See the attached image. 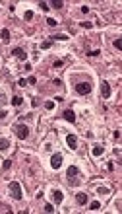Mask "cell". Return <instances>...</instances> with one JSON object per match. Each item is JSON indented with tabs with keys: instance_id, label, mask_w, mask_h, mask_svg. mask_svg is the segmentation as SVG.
<instances>
[{
	"instance_id": "obj_13",
	"label": "cell",
	"mask_w": 122,
	"mask_h": 214,
	"mask_svg": "<svg viewBox=\"0 0 122 214\" xmlns=\"http://www.w3.org/2000/svg\"><path fill=\"white\" fill-rule=\"evenodd\" d=\"M103 146H93V150H91V154H93V156H101V154H103Z\"/></svg>"
},
{
	"instance_id": "obj_22",
	"label": "cell",
	"mask_w": 122,
	"mask_h": 214,
	"mask_svg": "<svg viewBox=\"0 0 122 214\" xmlns=\"http://www.w3.org/2000/svg\"><path fill=\"white\" fill-rule=\"evenodd\" d=\"M45 107H47L49 111H52V109H54V103H52V101H47V103H45Z\"/></svg>"
},
{
	"instance_id": "obj_11",
	"label": "cell",
	"mask_w": 122,
	"mask_h": 214,
	"mask_svg": "<svg viewBox=\"0 0 122 214\" xmlns=\"http://www.w3.org/2000/svg\"><path fill=\"white\" fill-rule=\"evenodd\" d=\"M66 175L68 177H76V175H79V169L76 167V165H70V167L66 169Z\"/></svg>"
},
{
	"instance_id": "obj_17",
	"label": "cell",
	"mask_w": 122,
	"mask_h": 214,
	"mask_svg": "<svg viewBox=\"0 0 122 214\" xmlns=\"http://www.w3.org/2000/svg\"><path fill=\"white\" fill-rule=\"evenodd\" d=\"M89 208H91V210H99V208H101V203H99V201H93V203L89 204Z\"/></svg>"
},
{
	"instance_id": "obj_7",
	"label": "cell",
	"mask_w": 122,
	"mask_h": 214,
	"mask_svg": "<svg viewBox=\"0 0 122 214\" xmlns=\"http://www.w3.org/2000/svg\"><path fill=\"white\" fill-rule=\"evenodd\" d=\"M66 142H68V146H70L72 150L78 148V140H76V136H74V134H68V136H66Z\"/></svg>"
},
{
	"instance_id": "obj_5",
	"label": "cell",
	"mask_w": 122,
	"mask_h": 214,
	"mask_svg": "<svg viewBox=\"0 0 122 214\" xmlns=\"http://www.w3.org/2000/svg\"><path fill=\"white\" fill-rule=\"evenodd\" d=\"M101 96L105 97V99H109V97H111V84H109L107 80H103V82H101Z\"/></svg>"
},
{
	"instance_id": "obj_9",
	"label": "cell",
	"mask_w": 122,
	"mask_h": 214,
	"mask_svg": "<svg viewBox=\"0 0 122 214\" xmlns=\"http://www.w3.org/2000/svg\"><path fill=\"white\" fill-rule=\"evenodd\" d=\"M64 119H66L68 123H76V113H74L72 109H66V111H64Z\"/></svg>"
},
{
	"instance_id": "obj_20",
	"label": "cell",
	"mask_w": 122,
	"mask_h": 214,
	"mask_svg": "<svg viewBox=\"0 0 122 214\" xmlns=\"http://www.w3.org/2000/svg\"><path fill=\"white\" fill-rule=\"evenodd\" d=\"M45 212H54V206H52V204H45Z\"/></svg>"
},
{
	"instance_id": "obj_4",
	"label": "cell",
	"mask_w": 122,
	"mask_h": 214,
	"mask_svg": "<svg viewBox=\"0 0 122 214\" xmlns=\"http://www.w3.org/2000/svg\"><path fill=\"white\" fill-rule=\"evenodd\" d=\"M62 160H64V158H62V154H58V152L52 154V156H51V167H52V169H60Z\"/></svg>"
},
{
	"instance_id": "obj_29",
	"label": "cell",
	"mask_w": 122,
	"mask_h": 214,
	"mask_svg": "<svg viewBox=\"0 0 122 214\" xmlns=\"http://www.w3.org/2000/svg\"><path fill=\"white\" fill-rule=\"evenodd\" d=\"M4 103H6V96H4V94H0V105H4Z\"/></svg>"
},
{
	"instance_id": "obj_30",
	"label": "cell",
	"mask_w": 122,
	"mask_h": 214,
	"mask_svg": "<svg viewBox=\"0 0 122 214\" xmlns=\"http://www.w3.org/2000/svg\"><path fill=\"white\" fill-rule=\"evenodd\" d=\"M39 6H41V10H45V12L49 10V6H47V2H41V4H39Z\"/></svg>"
},
{
	"instance_id": "obj_18",
	"label": "cell",
	"mask_w": 122,
	"mask_h": 214,
	"mask_svg": "<svg viewBox=\"0 0 122 214\" xmlns=\"http://www.w3.org/2000/svg\"><path fill=\"white\" fill-rule=\"evenodd\" d=\"M51 45H52V41H51V39H47V41H43V43H41V49H49Z\"/></svg>"
},
{
	"instance_id": "obj_12",
	"label": "cell",
	"mask_w": 122,
	"mask_h": 214,
	"mask_svg": "<svg viewBox=\"0 0 122 214\" xmlns=\"http://www.w3.org/2000/svg\"><path fill=\"white\" fill-rule=\"evenodd\" d=\"M22 103H23V99L20 96H14V97H12V105H14V107H20Z\"/></svg>"
},
{
	"instance_id": "obj_1",
	"label": "cell",
	"mask_w": 122,
	"mask_h": 214,
	"mask_svg": "<svg viewBox=\"0 0 122 214\" xmlns=\"http://www.w3.org/2000/svg\"><path fill=\"white\" fill-rule=\"evenodd\" d=\"M8 187H10V195H12V199H14V201H22L23 193H22V187H20V183H18V181H12Z\"/></svg>"
},
{
	"instance_id": "obj_33",
	"label": "cell",
	"mask_w": 122,
	"mask_h": 214,
	"mask_svg": "<svg viewBox=\"0 0 122 214\" xmlns=\"http://www.w3.org/2000/svg\"><path fill=\"white\" fill-rule=\"evenodd\" d=\"M107 169H109V171H112V169H114V165H112V161H109V163H107Z\"/></svg>"
},
{
	"instance_id": "obj_23",
	"label": "cell",
	"mask_w": 122,
	"mask_h": 214,
	"mask_svg": "<svg viewBox=\"0 0 122 214\" xmlns=\"http://www.w3.org/2000/svg\"><path fill=\"white\" fill-rule=\"evenodd\" d=\"M47 23H49L51 27H54V25H56V20H52V18H47Z\"/></svg>"
},
{
	"instance_id": "obj_14",
	"label": "cell",
	"mask_w": 122,
	"mask_h": 214,
	"mask_svg": "<svg viewBox=\"0 0 122 214\" xmlns=\"http://www.w3.org/2000/svg\"><path fill=\"white\" fill-rule=\"evenodd\" d=\"M0 37H2L4 41H10V31H8V29H0Z\"/></svg>"
},
{
	"instance_id": "obj_6",
	"label": "cell",
	"mask_w": 122,
	"mask_h": 214,
	"mask_svg": "<svg viewBox=\"0 0 122 214\" xmlns=\"http://www.w3.org/2000/svg\"><path fill=\"white\" fill-rule=\"evenodd\" d=\"M12 54H14L16 58H20V60H27V53L23 51L22 47H14V49H12Z\"/></svg>"
},
{
	"instance_id": "obj_31",
	"label": "cell",
	"mask_w": 122,
	"mask_h": 214,
	"mask_svg": "<svg viewBox=\"0 0 122 214\" xmlns=\"http://www.w3.org/2000/svg\"><path fill=\"white\" fill-rule=\"evenodd\" d=\"M89 56H97V54H99V51H97V49H95V51H89Z\"/></svg>"
},
{
	"instance_id": "obj_34",
	"label": "cell",
	"mask_w": 122,
	"mask_h": 214,
	"mask_svg": "<svg viewBox=\"0 0 122 214\" xmlns=\"http://www.w3.org/2000/svg\"><path fill=\"white\" fill-rule=\"evenodd\" d=\"M4 117H6V111H4V109H0V121H2Z\"/></svg>"
},
{
	"instance_id": "obj_2",
	"label": "cell",
	"mask_w": 122,
	"mask_h": 214,
	"mask_svg": "<svg viewBox=\"0 0 122 214\" xmlns=\"http://www.w3.org/2000/svg\"><path fill=\"white\" fill-rule=\"evenodd\" d=\"M14 132L18 134V138L25 140L27 136H29V127H27V125H23V123H18V125L14 127Z\"/></svg>"
},
{
	"instance_id": "obj_25",
	"label": "cell",
	"mask_w": 122,
	"mask_h": 214,
	"mask_svg": "<svg viewBox=\"0 0 122 214\" xmlns=\"http://www.w3.org/2000/svg\"><path fill=\"white\" fill-rule=\"evenodd\" d=\"M52 8H62V2H60V0H54V2H52Z\"/></svg>"
},
{
	"instance_id": "obj_3",
	"label": "cell",
	"mask_w": 122,
	"mask_h": 214,
	"mask_svg": "<svg viewBox=\"0 0 122 214\" xmlns=\"http://www.w3.org/2000/svg\"><path fill=\"white\" fill-rule=\"evenodd\" d=\"M76 92H78L79 96H87L89 92H91V84L89 82H79V84H76Z\"/></svg>"
},
{
	"instance_id": "obj_28",
	"label": "cell",
	"mask_w": 122,
	"mask_h": 214,
	"mask_svg": "<svg viewBox=\"0 0 122 214\" xmlns=\"http://www.w3.org/2000/svg\"><path fill=\"white\" fill-rule=\"evenodd\" d=\"M112 136H114V140H120V130H114V134H112Z\"/></svg>"
},
{
	"instance_id": "obj_16",
	"label": "cell",
	"mask_w": 122,
	"mask_h": 214,
	"mask_svg": "<svg viewBox=\"0 0 122 214\" xmlns=\"http://www.w3.org/2000/svg\"><path fill=\"white\" fill-rule=\"evenodd\" d=\"M10 146V142H8V138H0V150H6Z\"/></svg>"
},
{
	"instance_id": "obj_10",
	"label": "cell",
	"mask_w": 122,
	"mask_h": 214,
	"mask_svg": "<svg viewBox=\"0 0 122 214\" xmlns=\"http://www.w3.org/2000/svg\"><path fill=\"white\" fill-rule=\"evenodd\" d=\"M52 201H54L56 204L62 203V201H64V195H62V191H58V189H56V191H52Z\"/></svg>"
},
{
	"instance_id": "obj_8",
	"label": "cell",
	"mask_w": 122,
	"mask_h": 214,
	"mask_svg": "<svg viewBox=\"0 0 122 214\" xmlns=\"http://www.w3.org/2000/svg\"><path fill=\"white\" fill-rule=\"evenodd\" d=\"M76 203H78L79 206L87 204V195H85V193H78V195H76Z\"/></svg>"
},
{
	"instance_id": "obj_21",
	"label": "cell",
	"mask_w": 122,
	"mask_h": 214,
	"mask_svg": "<svg viewBox=\"0 0 122 214\" xmlns=\"http://www.w3.org/2000/svg\"><path fill=\"white\" fill-rule=\"evenodd\" d=\"M2 167H4V169H10L12 167V160H6L4 163H2Z\"/></svg>"
},
{
	"instance_id": "obj_15",
	"label": "cell",
	"mask_w": 122,
	"mask_h": 214,
	"mask_svg": "<svg viewBox=\"0 0 122 214\" xmlns=\"http://www.w3.org/2000/svg\"><path fill=\"white\" fill-rule=\"evenodd\" d=\"M52 39H58V41H66L68 35H64V33H56V35H52ZM52 39H51V41H52Z\"/></svg>"
},
{
	"instance_id": "obj_27",
	"label": "cell",
	"mask_w": 122,
	"mask_h": 214,
	"mask_svg": "<svg viewBox=\"0 0 122 214\" xmlns=\"http://www.w3.org/2000/svg\"><path fill=\"white\" fill-rule=\"evenodd\" d=\"M99 193H101V195H107L109 189H107V187H99Z\"/></svg>"
},
{
	"instance_id": "obj_26",
	"label": "cell",
	"mask_w": 122,
	"mask_h": 214,
	"mask_svg": "<svg viewBox=\"0 0 122 214\" xmlns=\"http://www.w3.org/2000/svg\"><path fill=\"white\" fill-rule=\"evenodd\" d=\"M81 27H85V29H91V27H93V23H89V21H83V23H81Z\"/></svg>"
},
{
	"instance_id": "obj_24",
	"label": "cell",
	"mask_w": 122,
	"mask_h": 214,
	"mask_svg": "<svg viewBox=\"0 0 122 214\" xmlns=\"http://www.w3.org/2000/svg\"><path fill=\"white\" fill-rule=\"evenodd\" d=\"M112 45H114L116 49H122V41H120V39H114V43H112Z\"/></svg>"
},
{
	"instance_id": "obj_32",
	"label": "cell",
	"mask_w": 122,
	"mask_h": 214,
	"mask_svg": "<svg viewBox=\"0 0 122 214\" xmlns=\"http://www.w3.org/2000/svg\"><path fill=\"white\" fill-rule=\"evenodd\" d=\"M27 82H29V84H35L37 80H35V76H29V78H27Z\"/></svg>"
},
{
	"instance_id": "obj_19",
	"label": "cell",
	"mask_w": 122,
	"mask_h": 214,
	"mask_svg": "<svg viewBox=\"0 0 122 214\" xmlns=\"http://www.w3.org/2000/svg\"><path fill=\"white\" fill-rule=\"evenodd\" d=\"M23 18H25V21H31V18H33V12H31V10H27Z\"/></svg>"
}]
</instances>
